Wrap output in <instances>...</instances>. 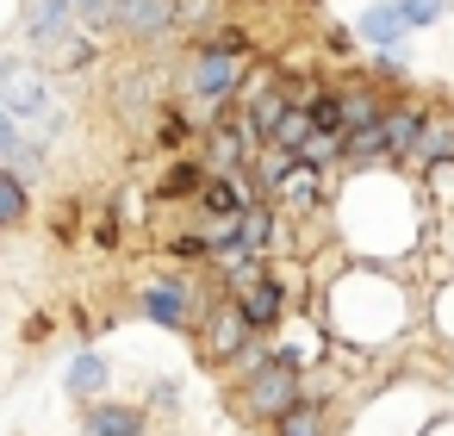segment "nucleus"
<instances>
[{
	"label": "nucleus",
	"instance_id": "7ed1b4c3",
	"mask_svg": "<svg viewBox=\"0 0 454 436\" xmlns=\"http://www.w3.org/2000/svg\"><path fill=\"white\" fill-rule=\"evenodd\" d=\"M137 312H144L150 324H162V330L187 337V330H200V324H206V312H212V305H200L193 281H181V274H156V281H144V287H137Z\"/></svg>",
	"mask_w": 454,
	"mask_h": 436
},
{
	"label": "nucleus",
	"instance_id": "9b49d317",
	"mask_svg": "<svg viewBox=\"0 0 454 436\" xmlns=\"http://www.w3.org/2000/svg\"><path fill=\"white\" fill-rule=\"evenodd\" d=\"M63 386H69V399H106V386H113V361L100 355V349H75L69 355V368H63Z\"/></svg>",
	"mask_w": 454,
	"mask_h": 436
},
{
	"label": "nucleus",
	"instance_id": "9d476101",
	"mask_svg": "<svg viewBox=\"0 0 454 436\" xmlns=\"http://www.w3.org/2000/svg\"><path fill=\"white\" fill-rule=\"evenodd\" d=\"M237 305H243V318L255 324V337H268V330H280V318H286V281L268 268L249 293H237Z\"/></svg>",
	"mask_w": 454,
	"mask_h": 436
},
{
	"label": "nucleus",
	"instance_id": "4be33fe9",
	"mask_svg": "<svg viewBox=\"0 0 454 436\" xmlns=\"http://www.w3.org/2000/svg\"><path fill=\"white\" fill-rule=\"evenodd\" d=\"M305 107H311V119H317L324 131H348V113H342V88H317V94H311Z\"/></svg>",
	"mask_w": 454,
	"mask_h": 436
},
{
	"label": "nucleus",
	"instance_id": "c85d7f7f",
	"mask_svg": "<svg viewBox=\"0 0 454 436\" xmlns=\"http://www.w3.org/2000/svg\"><path fill=\"white\" fill-rule=\"evenodd\" d=\"M156 138H162V144H187V119H181V113H162Z\"/></svg>",
	"mask_w": 454,
	"mask_h": 436
},
{
	"label": "nucleus",
	"instance_id": "393cba45",
	"mask_svg": "<svg viewBox=\"0 0 454 436\" xmlns=\"http://www.w3.org/2000/svg\"><path fill=\"white\" fill-rule=\"evenodd\" d=\"M423 187H429V200H435V206H454V156H448V163H435V169H423Z\"/></svg>",
	"mask_w": 454,
	"mask_h": 436
},
{
	"label": "nucleus",
	"instance_id": "b1692460",
	"mask_svg": "<svg viewBox=\"0 0 454 436\" xmlns=\"http://www.w3.org/2000/svg\"><path fill=\"white\" fill-rule=\"evenodd\" d=\"M299 163H311V169H336V163H342V131H311V144L299 150Z\"/></svg>",
	"mask_w": 454,
	"mask_h": 436
},
{
	"label": "nucleus",
	"instance_id": "aec40b11",
	"mask_svg": "<svg viewBox=\"0 0 454 436\" xmlns=\"http://www.w3.org/2000/svg\"><path fill=\"white\" fill-rule=\"evenodd\" d=\"M274 436H330V417H324L317 399H305V405H293V411L274 424Z\"/></svg>",
	"mask_w": 454,
	"mask_h": 436
},
{
	"label": "nucleus",
	"instance_id": "a211bd4d",
	"mask_svg": "<svg viewBox=\"0 0 454 436\" xmlns=\"http://www.w3.org/2000/svg\"><path fill=\"white\" fill-rule=\"evenodd\" d=\"M293 169H299V156H293V150H286V144H274V138H268V144H262V156H255V169H249V175H255V187H262V194H274V187H280V181H286V175H293Z\"/></svg>",
	"mask_w": 454,
	"mask_h": 436
},
{
	"label": "nucleus",
	"instance_id": "5701e85b",
	"mask_svg": "<svg viewBox=\"0 0 454 436\" xmlns=\"http://www.w3.org/2000/svg\"><path fill=\"white\" fill-rule=\"evenodd\" d=\"M212 20H218V0H175V32L200 38V32H206Z\"/></svg>",
	"mask_w": 454,
	"mask_h": 436
},
{
	"label": "nucleus",
	"instance_id": "ddd939ff",
	"mask_svg": "<svg viewBox=\"0 0 454 436\" xmlns=\"http://www.w3.org/2000/svg\"><path fill=\"white\" fill-rule=\"evenodd\" d=\"M324 175L330 169H311V163H299L280 187H274V206H286L293 218H305V212H317L324 206Z\"/></svg>",
	"mask_w": 454,
	"mask_h": 436
},
{
	"label": "nucleus",
	"instance_id": "39448f33",
	"mask_svg": "<svg viewBox=\"0 0 454 436\" xmlns=\"http://www.w3.org/2000/svg\"><path fill=\"white\" fill-rule=\"evenodd\" d=\"M20 32H26V44L44 57L51 44H63L69 32H82V13H75V0H32L26 20H20Z\"/></svg>",
	"mask_w": 454,
	"mask_h": 436
},
{
	"label": "nucleus",
	"instance_id": "423d86ee",
	"mask_svg": "<svg viewBox=\"0 0 454 436\" xmlns=\"http://www.w3.org/2000/svg\"><path fill=\"white\" fill-rule=\"evenodd\" d=\"M411 32H417V26H411V7H404V0H373V7H361V20H355V38L373 44V51H404Z\"/></svg>",
	"mask_w": 454,
	"mask_h": 436
},
{
	"label": "nucleus",
	"instance_id": "f03ea898",
	"mask_svg": "<svg viewBox=\"0 0 454 436\" xmlns=\"http://www.w3.org/2000/svg\"><path fill=\"white\" fill-rule=\"evenodd\" d=\"M311 399V386H305V374L299 368H286V361H262L255 374H243L237 380V405H243V417H255V424H280L293 405H305Z\"/></svg>",
	"mask_w": 454,
	"mask_h": 436
},
{
	"label": "nucleus",
	"instance_id": "4468645a",
	"mask_svg": "<svg viewBox=\"0 0 454 436\" xmlns=\"http://www.w3.org/2000/svg\"><path fill=\"white\" fill-rule=\"evenodd\" d=\"M448 156H454V113L448 107H429V125H423V138L411 150V169H435Z\"/></svg>",
	"mask_w": 454,
	"mask_h": 436
},
{
	"label": "nucleus",
	"instance_id": "2eb2a0df",
	"mask_svg": "<svg viewBox=\"0 0 454 436\" xmlns=\"http://www.w3.org/2000/svg\"><path fill=\"white\" fill-rule=\"evenodd\" d=\"M94 51H100V32H88V26H82V32H69L63 44H51L38 63H44L51 75H69V69H88V63H94Z\"/></svg>",
	"mask_w": 454,
	"mask_h": 436
},
{
	"label": "nucleus",
	"instance_id": "6ab92c4d",
	"mask_svg": "<svg viewBox=\"0 0 454 436\" xmlns=\"http://www.w3.org/2000/svg\"><path fill=\"white\" fill-rule=\"evenodd\" d=\"M26 212H32V194H26V175L20 169H0V225H26Z\"/></svg>",
	"mask_w": 454,
	"mask_h": 436
},
{
	"label": "nucleus",
	"instance_id": "f257e3e1",
	"mask_svg": "<svg viewBox=\"0 0 454 436\" xmlns=\"http://www.w3.org/2000/svg\"><path fill=\"white\" fill-rule=\"evenodd\" d=\"M0 113L7 119H20V125H63V107H57V94H51V69L38 63V57H7L0 63Z\"/></svg>",
	"mask_w": 454,
	"mask_h": 436
},
{
	"label": "nucleus",
	"instance_id": "f8f14e48",
	"mask_svg": "<svg viewBox=\"0 0 454 436\" xmlns=\"http://www.w3.org/2000/svg\"><path fill=\"white\" fill-rule=\"evenodd\" d=\"M82 436H144V405L88 399V405H82Z\"/></svg>",
	"mask_w": 454,
	"mask_h": 436
},
{
	"label": "nucleus",
	"instance_id": "20e7f679",
	"mask_svg": "<svg viewBox=\"0 0 454 436\" xmlns=\"http://www.w3.org/2000/svg\"><path fill=\"white\" fill-rule=\"evenodd\" d=\"M200 337H206V361H218V368H237V361H243V349L255 343V324L243 318L237 293H224V299H218V305L206 312Z\"/></svg>",
	"mask_w": 454,
	"mask_h": 436
},
{
	"label": "nucleus",
	"instance_id": "cd10ccee",
	"mask_svg": "<svg viewBox=\"0 0 454 436\" xmlns=\"http://www.w3.org/2000/svg\"><path fill=\"white\" fill-rule=\"evenodd\" d=\"M404 7H411V26L423 32V26H435V20L448 13V0H404Z\"/></svg>",
	"mask_w": 454,
	"mask_h": 436
},
{
	"label": "nucleus",
	"instance_id": "f3484780",
	"mask_svg": "<svg viewBox=\"0 0 454 436\" xmlns=\"http://www.w3.org/2000/svg\"><path fill=\"white\" fill-rule=\"evenodd\" d=\"M268 237H274V206L268 200H255L243 218H237V243H224V250H249V256H268Z\"/></svg>",
	"mask_w": 454,
	"mask_h": 436
},
{
	"label": "nucleus",
	"instance_id": "0eeeda50",
	"mask_svg": "<svg viewBox=\"0 0 454 436\" xmlns=\"http://www.w3.org/2000/svg\"><path fill=\"white\" fill-rule=\"evenodd\" d=\"M106 32H119V38H137V44H150V38H168V32H175V0H119Z\"/></svg>",
	"mask_w": 454,
	"mask_h": 436
},
{
	"label": "nucleus",
	"instance_id": "a878e982",
	"mask_svg": "<svg viewBox=\"0 0 454 436\" xmlns=\"http://www.w3.org/2000/svg\"><path fill=\"white\" fill-rule=\"evenodd\" d=\"M144 405H156V411H175V405H181V380H175V374H156V380L144 386Z\"/></svg>",
	"mask_w": 454,
	"mask_h": 436
},
{
	"label": "nucleus",
	"instance_id": "bb28decb",
	"mask_svg": "<svg viewBox=\"0 0 454 436\" xmlns=\"http://www.w3.org/2000/svg\"><path fill=\"white\" fill-rule=\"evenodd\" d=\"M113 7H119V0H75V13H82L88 32H106L113 26Z\"/></svg>",
	"mask_w": 454,
	"mask_h": 436
},
{
	"label": "nucleus",
	"instance_id": "412c9836",
	"mask_svg": "<svg viewBox=\"0 0 454 436\" xmlns=\"http://www.w3.org/2000/svg\"><path fill=\"white\" fill-rule=\"evenodd\" d=\"M311 131H324V125H317V119H311V107H305V100H293V113H286V119H280V131H274V144H286V150H293V156H299V150H305V144H311Z\"/></svg>",
	"mask_w": 454,
	"mask_h": 436
},
{
	"label": "nucleus",
	"instance_id": "dca6fc26",
	"mask_svg": "<svg viewBox=\"0 0 454 436\" xmlns=\"http://www.w3.org/2000/svg\"><path fill=\"white\" fill-rule=\"evenodd\" d=\"M206 181H212V169H200V156H187V163H175V169L156 181V200H200Z\"/></svg>",
	"mask_w": 454,
	"mask_h": 436
},
{
	"label": "nucleus",
	"instance_id": "1a4fd4ad",
	"mask_svg": "<svg viewBox=\"0 0 454 436\" xmlns=\"http://www.w3.org/2000/svg\"><path fill=\"white\" fill-rule=\"evenodd\" d=\"M262 200V187H255V175H212L206 181V194L193 200L206 218H237V212H249Z\"/></svg>",
	"mask_w": 454,
	"mask_h": 436
},
{
	"label": "nucleus",
	"instance_id": "6e6552de",
	"mask_svg": "<svg viewBox=\"0 0 454 436\" xmlns=\"http://www.w3.org/2000/svg\"><path fill=\"white\" fill-rule=\"evenodd\" d=\"M429 107H435V100H398V107H386L380 131H386L392 163H411V150H417V138H423V125H429Z\"/></svg>",
	"mask_w": 454,
	"mask_h": 436
}]
</instances>
